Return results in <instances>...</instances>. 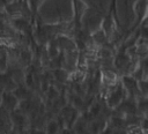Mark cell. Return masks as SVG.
Instances as JSON below:
<instances>
[{"instance_id": "obj_1", "label": "cell", "mask_w": 148, "mask_h": 134, "mask_svg": "<svg viewBox=\"0 0 148 134\" xmlns=\"http://www.w3.org/2000/svg\"><path fill=\"white\" fill-rule=\"evenodd\" d=\"M9 118H10V122L12 125L17 128V131H23V129H28V124H29V119L28 116L24 114L23 112H21L18 109H15L14 111H12L9 113Z\"/></svg>"}, {"instance_id": "obj_2", "label": "cell", "mask_w": 148, "mask_h": 134, "mask_svg": "<svg viewBox=\"0 0 148 134\" xmlns=\"http://www.w3.org/2000/svg\"><path fill=\"white\" fill-rule=\"evenodd\" d=\"M124 99V90L121 88V85L116 87L106 97V104L111 107L118 106Z\"/></svg>"}, {"instance_id": "obj_3", "label": "cell", "mask_w": 148, "mask_h": 134, "mask_svg": "<svg viewBox=\"0 0 148 134\" xmlns=\"http://www.w3.org/2000/svg\"><path fill=\"white\" fill-rule=\"evenodd\" d=\"M1 103H2V107L5 110H7L8 112L14 111L15 109H17V98L13 95L12 91H3L1 95Z\"/></svg>"}, {"instance_id": "obj_4", "label": "cell", "mask_w": 148, "mask_h": 134, "mask_svg": "<svg viewBox=\"0 0 148 134\" xmlns=\"http://www.w3.org/2000/svg\"><path fill=\"white\" fill-rule=\"evenodd\" d=\"M16 87H17V84L13 81V79L10 77V75L8 73H6V74L0 73V90L13 91Z\"/></svg>"}, {"instance_id": "obj_5", "label": "cell", "mask_w": 148, "mask_h": 134, "mask_svg": "<svg viewBox=\"0 0 148 134\" xmlns=\"http://www.w3.org/2000/svg\"><path fill=\"white\" fill-rule=\"evenodd\" d=\"M121 81H123V85L128 90V92L132 95V97H134L138 92L140 94L139 87H138V81L134 77H132V76H124Z\"/></svg>"}, {"instance_id": "obj_6", "label": "cell", "mask_w": 148, "mask_h": 134, "mask_svg": "<svg viewBox=\"0 0 148 134\" xmlns=\"http://www.w3.org/2000/svg\"><path fill=\"white\" fill-rule=\"evenodd\" d=\"M60 125L57 120H50L47 124H46V127H45V133L46 134H59V131H60Z\"/></svg>"}, {"instance_id": "obj_7", "label": "cell", "mask_w": 148, "mask_h": 134, "mask_svg": "<svg viewBox=\"0 0 148 134\" xmlns=\"http://www.w3.org/2000/svg\"><path fill=\"white\" fill-rule=\"evenodd\" d=\"M106 38H108V37L104 35V32H103L102 30L97 31V32L92 36V40L96 42L97 44H105V43H106Z\"/></svg>"}, {"instance_id": "obj_8", "label": "cell", "mask_w": 148, "mask_h": 134, "mask_svg": "<svg viewBox=\"0 0 148 134\" xmlns=\"http://www.w3.org/2000/svg\"><path fill=\"white\" fill-rule=\"evenodd\" d=\"M53 74H54V77L57 81L59 82H64L66 80V72L64 69H60V68H56V70H53Z\"/></svg>"}, {"instance_id": "obj_9", "label": "cell", "mask_w": 148, "mask_h": 134, "mask_svg": "<svg viewBox=\"0 0 148 134\" xmlns=\"http://www.w3.org/2000/svg\"><path fill=\"white\" fill-rule=\"evenodd\" d=\"M29 134H46L44 129H40V128H35V127H30L28 129Z\"/></svg>"}, {"instance_id": "obj_10", "label": "cell", "mask_w": 148, "mask_h": 134, "mask_svg": "<svg viewBox=\"0 0 148 134\" xmlns=\"http://www.w3.org/2000/svg\"><path fill=\"white\" fill-rule=\"evenodd\" d=\"M6 67H7V59L3 55V57L0 58V73H2L6 69Z\"/></svg>"}, {"instance_id": "obj_11", "label": "cell", "mask_w": 148, "mask_h": 134, "mask_svg": "<svg viewBox=\"0 0 148 134\" xmlns=\"http://www.w3.org/2000/svg\"><path fill=\"white\" fill-rule=\"evenodd\" d=\"M17 134H29V132H28V129H23V131L17 132Z\"/></svg>"}, {"instance_id": "obj_12", "label": "cell", "mask_w": 148, "mask_h": 134, "mask_svg": "<svg viewBox=\"0 0 148 134\" xmlns=\"http://www.w3.org/2000/svg\"><path fill=\"white\" fill-rule=\"evenodd\" d=\"M0 104H1V95H0Z\"/></svg>"}]
</instances>
